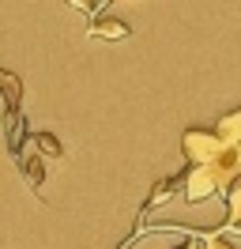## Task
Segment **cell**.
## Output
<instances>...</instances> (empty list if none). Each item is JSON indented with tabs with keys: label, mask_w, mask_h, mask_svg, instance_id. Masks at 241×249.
<instances>
[{
	"label": "cell",
	"mask_w": 241,
	"mask_h": 249,
	"mask_svg": "<svg viewBox=\"0 0 241 249\" xmlns=\"http://www.w3.org/2000/svg\"><path fill=\"white\" fill-rule=\"evenodd\" d=\"M226 143H219V136L211 128H185L181 132V151H185V162L189 166H211L215 159L223 155Z\"/></svg>",
	"instance_id": "cell-1"
},
{
	"label": "cell",
	"mask_w": 241,
	"mask_h": 249,
	"mask_svg": "<svg viewBox=\"0 0 241 249\" xmlns=\"http://www.w3.org/2000/svg\"><path fill=\"white\" fill-rule=\"evenodd\" d=\"M181 193H185V204H204L215 193H223V181H219L215 166H185L181 170Z\"/></svg>",
	"instance_id": "cell-2"
},
{
	"label": "cell",
	"mask_w": 241,
	"mask_h": 249,
	"mask_svg": "<svg viewBox=\"0 0 241 249\" xmlns=\"http://www.w3.org/2000/svg\"><path fill=\"white\" fill-rule=\"evenodd\" d=\"M87 34L94 38V42H124L128 34H132V27L124 23V19H117V16H94L87 23Z\"/></svg>",
	"instance_id": "cell-3"
},
{
	"label": "cell",
	"mask_w": 241,
	"mask_h": 249,
	"mask_svg": "<svg viewBox=\"0 0 241 249\" xmlns=\"http://www.w3.org/2000/svg\"><path fill=\"white\" fill-rule=\"evenodd\" d=\"M0 98H4V117H19L23 113V83H19V76L15 72H8V68H0Z\"/></svg>",
	"instance_id": "cell-4"
},
{
	"label": "cell",
	"mask_w": 241,
	"mask_h": 249,
	"mask_svg": "<svg viewBox=\"0 0 241 249\" xmlns=\"http://www.w3.org/2000/svg\"><path fill=\"white\" fill-rule=\"evenodd\" d=\"M211 132H215L219 143H226V147H241V109H230Z\"/></svg>",
	"instance_id": "cell-5"
},
{
	"label": "cell",
	"mask_w": 241,
	"mask_h": 249,
	"mask_svg": "<svg viewBox=\"0 0 241 249\" xmlns=\"http://www.w3.org/2000/svg\"><path fill=\"white\" fill-rule=\"evenodd\" d=\"M226 193V227L223 231H241V174L223 189Z\"/></svg>",
	"instance_id": "cell-6"
},
{
	"label": "cell",
	"mask_w": 241,
	"mask_h": 249,
	"mask_svg": "<svg viewBox=\"0 0 241 249\" xmlns=\"http://www.w3.org/2000/svg\"><path fill=\"white\" fill-rule=\"evenodd\" d=\"M177 189H181V174H173V178H162V181H155V189L147 193V212H155V208L170 204Z\"/></svg>",
	"instance_id": "cell-7"
},
{
	"label": "cell",
	"mask_w": 241,
	"mask_h": 249,
	"mask_svg": "<svg viewBox=\"0 0 241 249\" xmlns=\"http://www.w3.org/2000/svg\"><path fill=\"white\" fill-rule=\"evenodd\" d=\"M23 159V178L30 181V189L34 193H45V166H42V159L38 155H19Z\"/></svg>",
	"instance_id": "cell-8"
},
{
	"label": "cell",
	"mask_w": 241,
	"mask_h": 249,
	"mask_svg": "<svg viewBox=\"0 0 241 249\" xmlns=\"http://www.w3.org/2000/svg\"><path fill=\"white\" fill-rule=\"evenodd\" d=\"M27 140H34V155H38V159H60V155H64L53 132H34V136H27Z\"/></svg>",
	"instance_id": "cell-9"
},
{
	"label": "cell",
	"mask_w": 241,
	"mask_h": 249,
	"mask_svg": "<svg viewBox=\"0 0 241 249\" xmlns=\"http://www.w3.org/2000/svg\"><path fill=\"white\" fill-rule=\"evenodd\" d=\"M204 249H234V246L226 242L223 234H207V238H204Z\"/></svg>",
	"instance_id": "cell-10"
},
{
	"label": "cell",
	"mask_w": 241,
	"mask_h": 249,
	"mask_svg": "<svg viewBox=\"0 0 241 249\" xmlns=\"http://www.w3.org/2000/svg\"><path fill=\"white\" fill-rule=\"evenodd\" d=\"M177 249H200V242H196V238H185V242H181Z\"/></svg>",
	"instance_id": "cell-11"
}]
</instances>
